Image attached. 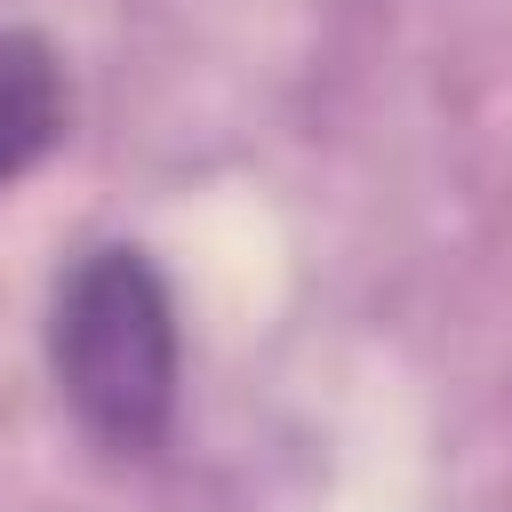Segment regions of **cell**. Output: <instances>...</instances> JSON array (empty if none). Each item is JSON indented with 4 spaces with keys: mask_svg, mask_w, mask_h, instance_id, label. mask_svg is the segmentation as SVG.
<instances>
[{
    "mask_svg": "<svg viewBox=\"0 0 512 512\" xmlns=\"http://www.w3.org/2000/svg\"><path fill=\"white\" fill-rule=\"evenodd\" d=\"M48 368L72 424L104 456L144 464L168 448L184 392V336H176L168 272L136 240H104L72 256V272L48 296Z\"/></svg>",
    "mask_w": 512,
    "mask_h": 512,
    "instance_id": "1",
    "label": "cell"
},
{
    "mask_svg": "<svg viewBox=\"0 0 512 512\" xmlns=\"http://www.w3.org/2000/svg\"><path fill=\"white\" fill-rule=\"evenodd\" d=\"M72 128L64 56L40 32H0V192H16Z\"/></svg>",
    "mask_w": 512,
    "mask_h": 512,
    "instance_id": "2",
    "label": "cell"
}]
</instances>
